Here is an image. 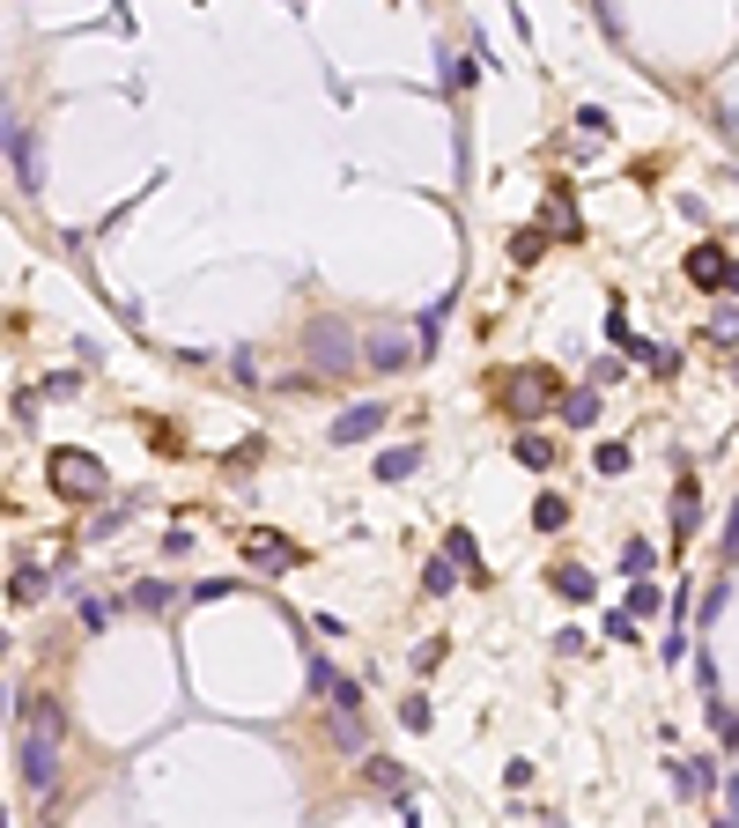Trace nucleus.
<instances>
[{
	"instance_id": "obj_1",
	"label": "nucleus",
	"mask_w": 739,
	"mask_h": 828,
	"mask_svg": "<svg viewBox=\"0 0 739 828\" xmlns=\"http://www.w3.org/2000/svg\"><path fill=\"white\" fill-rule=\"evenodd\" d=\"M23 784L30 792H52L60 784V718H37L23 740Z\"/></svg>"
},
{
	"instance_id": "obj_2",
	"label": "nucleus",
	"mask_w": 739,
	"mask_h": 828,
	"mask_svg": "<svg viewBox=\"0 0 739 828\" xmlns=\"http://www.w3.org/2000/svg\"><path fill=\"white\" fill-rule=\"evenodd\" d=\"M422 333H400V326H385V333H370V370H414L422 363Z\"/></svg>"
},
{
	"instance_id": "obj_3",
	"label": "nucleus",
	"mask_w": 739,
	"mask_h": 828,
	"mask_svg": "<svg viewBox=\"0 0 739 828\" xmlns=\"http://www.w3.org/2000/svg\"><path fill=\"white\" fill-rule=\"evenodd\" d=\"M52 481H60L67 496H104V466L89 459V451H52Z\"/></svg>"
},
{
	"instance_id": "obj_4",
	"label": "nucleus",
	"mask_w": 739,
	"mask_h": 828,
	"mask_svg": "<svg viewBox=\"0 0 739 828\" xmlns=\"http://www.w3.org/2000/svg\"><path fill=\"white\" fill-rule=\"evenodd\" d=\"M8 163H15V185H23V193L45 185V148H37V134L15 126V119H8Z\"/></svg>"
},
{
	"instance_id": "obj_5",
	"label": "nucleus",
	"mask_w": 739,
	"mask_h": 828,
	"mask_svg": "<svg viewBox=\"0 0 739 828\" xmlns=\"http://www.w3.org/2000/svg\"><path fill=\"white\" fill-rule=\"evenodd\" d=\"M377 429H385V407H377V400H363V407H348V414L333 422V444H370Z\"/></svg>"
},
{
	"instance_id": "obj_6",
	"label": "nucleus",
	"mask_w": 739,
	"mask_h": 828,
	"mask_svg": "<svg viewBox=\"0 0 739 828\" xmlns=\"http://www.w3.org/2000/svg\"><path fill=\"white\" fill-rule=\"evenodd\" d=\"M407 474H422V444H392L377 459V481H407Z\"/></svg>"
},
{
	"instance_id": "obj_7",
	"label": "nucleus",
	"mask_w": 739,
	"mask_h": 828,
	"mask_svg": "<svg viewBox=\"0 0 739 828\" xmlns=\"http://www.w3.org/2000/svg\"><path fill=\"white\" fill-rule=\"evenodd\" d=\"M673 792L680 799H703L710 792V762H673Z\"/></svg>"
},
{
	"instance_id": "obj_8",
	"label": "nucleus",
	"mask_w": 739,
	"mask_h": 828,
	"mask_svg": "<svg viewBox=\"0 0 739 828\" xmlns=\"http://www.w3.org/2000/svg\"><path fill=\"white\" fill-rule=\"evenodd\" d=\"M562 422H570V429H592V422H599V392H592V385L570 392V400H562Z\"/></svg>"
},
{
	"instance_id": "obj_9",
	"label": "nucleus",
	"mask_w": 739,
	"mask_h": 828,
	"mask_svg": "<svg viewBox=\"0 0 739 828\" xmlns=\"http://www.w3.org/2000/svg\"><path fill=\"white\" fill-rule=\"evenodd\" d=\"M252 562H259V570H296L303 548H281V540H252Z\"/></svg>"
},
{
	"instance_id": "obj_10",
	"label": "nucleus",
	"mask_w": 739,
	"mask_h": 828,
	"mask_svg": "<svg viewBox=\"0 0 739 828\" xmlns=\"http://www.w3.org/2000/svg\"><path fill=\"white\" fill-rule=\"evenodd\" d=\"M134 607H141V614H163V607H178V599H170L163 577H148V585H134Z\"/></svg>"
},
{
	"instance_id": "obj_11",
	"label": "nucleus",
	"mask_w": 739,
	"mask_h": 828,
	"mask_svg": "<svg viewBox=\"0 0 739 828\" xmlns=\"http://www.w3.org/2000/svg\"><path fill=\"white\" fill-rule=\"evenodd\" d=\"M370 784H377V792H392V799H400V792H407V769H400V762H370Z\"/></svg>"
},
{
	"instance_id": "obj_12",
	"label": "nucleus",
	"mask_w": 739,
	"mask_h": 828,
	"mask_svg": "<svg viewBox=\"0 0 739 828\" xmlns=\"http://www.w3.org/2000/svg\"><path fill=\"white\" fill-rule=\"evenodd\" d=\"M318 355H326V370H348V333H318Z\"/></svg>"
},
{
	"instance_id": "obj_13",
	"label": "nucleus",
	"mask_w": 739,
	"mask_h": 828,
	"mask_svg": "<svg viewBox=\"0 0 739 828\" xmlns=\"http://www.w3.org/2000/svg\"><path fill=\"white\" fill-rule=\"evenodd\" d=\"M688 274H695V281H725L732 267H725V252H695V259H688Z\"/></svg>"
},
{
	"instance_id": "obj_14",
	"label": "nucleus",
	"mask_w": 739,
	"mask_h": 828,
	"mask_svg": "<svg viewBox=\"0 0 739 828\" xmlns=\"http://www.w3.org/2000/svg\"><path fill=\"white\" fill-rule=\"evenodd\" d=\"M8 592H15V607H30V599L45 592V570H15V585H8Z\"/></svg>"
},
{
	"instance_id": "obj_15",
	"label": "nucleus",
	"mask_w": 739,
	"mask_h": 828,
	"mask_svg": "<svg viewBox=\"0 0 739 828\" xmlns=\"http://www.w3.org/2000/svg\"><path fill=\"white\" fill-rule=\"evenodd\" d=\"M555 585L570 592V599H592V570H577V562H570V570H555Z\"/></svg>"
},
{
	"instance_id": "obj_16",
	"label": "nucleus",
	"mask_w": 739,
	"mask_h": 828,
	"mask_svg": "<svg viewBox=\"0 0 739 828\" xmlns=\"http://www.w3.org/2000/svg\"><path fill=\"white\" fill-rule=\"evenodd\" d=\"M518 459L525 466H555V444H547V437H518Z\"/></svg>"
},
{
	"instance_id": "obj_17",
	"label": "nucleus",
	"mask_w": 739,
	"mask_h": 828,
	"mask_svg": "<svg viewBox=\"0 0 739 828\" xmlns=\"http://www.w3.org/2000/svg\"><path fill=\"white\" fill-rule=\"evenodd\" d=\"M673 518H680V533L695 525V481H680V496H673Z\"/></svg>"
},
{
	"instance_id": "obj_18",
	"label": "nucleus",
	"mask_w": 739,
	"mask_h": 828,
	"mask_svg": "<svg viewBox=\"0 0 739 828\" xmlns=\"http://www.w3.org/2000/svg\"><path fill=\"white\" fill-rule=\"evenodd\" d=\"M658 607H666V592H651V585L629 592V614H658Z\"/></svg>"
},
{
	"instance_id": "obj_19",
	"label": "nucleus",
	"mask_w": 739,
	"mask_h": 828,
	"mask_svg": "<svg viewBox=\"0 0 739 828\" xmlns=\"http://www.w3.org/2000/svg\"><path fill=\"white\" fill-rule=\"evenodd\" d=\"M533 525H547V533H555V525H562V496H540V503H533Z\"/></svg>"
},
{
	"instance_id": "obj_20",
	"label": "nucleus",
	"mask_w": 739,
	"mask_h": 828,
	"mask_svg": "<svg viewBox=\"0 0 739 828\" xmlns=\"http://www.w3.org/2000/svg\"><path fill=\"white\" fill-rule=\"evenodd\" d=\"M577 126H584V141H599V134H606V111H599V104H584V111H577Z\"/></svg>"
},
{
	"instance_id": "obj_21",
	"label": "nucleus",
	"mask_w": 739,
	"mask_h": 828,
	"mask_svg": "<svg viewBox=\"0 0 739 828\" xmlns=\"http://www.w3.org/2000/svg\"><path fill=\"white\" fill-rule=\"evenodd\" d=\"M621 570H629V577H643V570H651V548H643V540H629V555H621Z\"/></svg>"
},
{
	"instance_id": "obj_22",
	"label": "nucleus",
	"mask_w": 739,
	"mask_h": 828,
	"mask_svg": "<svg viewBox=\"0 0 739 828\" xmlns=\"http://www.w3.org/2000/svg\"><path fill=\"white\" fill-rule=\"evenodd\" d=\"M400 725H414V732L429 725V703H422V695H407V703H400Z\"/></svg>"
},
{
	"instance_id": "obj_23",
	"label": "nucleus",
	"mask_w": 739,
	"mask_h": 828,
	"mask_svg": "<svg viewBox=\"0 0 739 828\" xmlns=\"http://www.w3.org/2000/svg\"><path fill=\"white\" fill-rule=\"evenodd\" d=\"M725 806H732V828H739V777H725Z\"/></svg>"
}]
</instances>
